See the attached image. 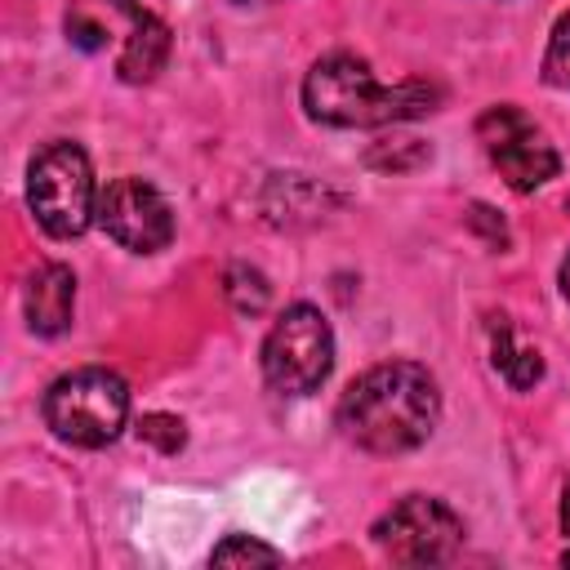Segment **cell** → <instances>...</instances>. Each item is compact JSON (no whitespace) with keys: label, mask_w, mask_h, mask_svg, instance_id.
Returning a JSON list of instances; mask_svg holds the SVG:
<instances>
[{"label":"cell","mask_w":570,"mask_h":570,"mask_svg":"<svg viewBox=\"0 0 570 570\" xmlns=\"http://www.w3.org/2000/svg\"><path fill=\"white\" fill-rule=\"evenodd\" d=\"M441 419L436 379L419 361H383L347 383L338 401V428L370 454L419 450Z\"/></svg>","instance_id":"cell-1"},{"label":"cell","mask_w":570,"mask_h":570,"mask_svg":"<svg viewBox=\"0 0 570 570\" xmlns=\"http://www.w3.org/2000/svg\"><path fill=\"white\" fill-rule=\"evenodd\" d=\"M303 107L312 120L334 129H383L432 116L441 107V89L428 80L379 85L370 62H361L356 53H325L303 80Z\"/></svg>","instance_id":"cell-2"},{"label":"cell","mask_w":570,"mask_h":570,"mask_svg":"<svg viewBox=\"0 0 570 570\" xmlns=\"http://www.w3.org/2000/svg\"><path fill=\"white\" fill-rule=\"evenodd\" d=\"M40 410L58 441L80 445V450H102L120 436L129 419V387L116 370L85 365V370L53 379Z\"/></svg>","instance_id":"cell-3"},{"label":"cell","mask_w":570,"mask_h":570,"mask_svg":"<svg viewBox=\"0 0 570 570\" xmlns=\"http://www.w3.org/2000/svg\"><path fill=\"white\" fill-rule=\"evenodd\" d=\"M27 205L53 240H76L94 223L98 187H94V165L80 142L58 138L36 151L27 169Z\"/></svg>","instance_id":"cell-4"},{"label":"cell","mask_w":570,"mask_h":570,"mask_svg":"<svg viewBox=\"0 0 570 570\" xmlns=\"http://www.w3.org/2000/svg\"><path fill=\"white\" fill-rule=\"evenodd\" d=\"M334 370V330L312 303H294L263 338V379L281 396H312Z\"/></svg>","instance_id":"cell-5"},{"label":"cell","mask_w":570,"mask_h":570,"mask_svg":"<svg viewBox=\"0 0 570 570\" xmlns=\"http://www.w3.org/2000/svg\"><path fill=\"white\" fill-rule=\"evenodd\" d=\"M374 543L396 566H441L463 548V517L432 494H405L374 521Z\"/></svg>","instance_id":"cell-6"},{"label":"cell","mask_w":570,"mask_h":570,"mask_svg":"<svg viewBox=\"0 0 570 570\" xmlns=\"http://www.w3.org/2000/svg\"><path fill=\"white\" fill-rule=\"evenodd\" d=\"M476 138H481L490 165L508 178L512 191H534L548 178H557V169H561V156L548 142V134L521 107H512V102L490 107L476 120Z\"/></svg>","instance_id":"cell-7"},{"label":"cell","mask_w":570,"mask_h":570,"mask_svg":"<svg viewBox=\"0 0 570 570\" xmlns=\"http://www.w3.org/2000/svg\"><path fill=\"white\" fill-rule=\"evenodd\" d=\"M98 223L107 236L134 254H156L174 240V209L147 178H116L98 196Z\"/></svg>","instance_id":"cell-8"},{"label":"cell","mask_w":570,"mask_h":570,"mask_svg":"<svg viewBox=\"0 0 570 570\" xmlns=\"http://www.w3.org/2000/svg\"><path fill=\"white\" fill-rule=\"evenodd\" d=\"M76 312V272L67 263H40L22 285L27 330L40 338H58Z\"/></svg>","instance_id":"cell-9"},{"label":"cell","mask_w":570,"mask_h":570,"mask_svg":"<svg viewBox=\"0 0 570 570\" xmlns=\"http://www.w3.org/2000/svg\"><path fill=\"white\" fill-rule=\"evenodd\" d=\"M147 9L138 4V0H71V9H67V40L76 45V49H85V53H98V49H107L111 40H129L134 36V27H138V18H142Z\"/></svg>","instance_id":"cell-10"},{"label":"cell","mask_w":570,"mask_h":570,"mask_svg":"<svg viewBox=\"0 0 570 570\" xmlns=\"http://www.w3.org/2000/svg\"><path fill=\"white\" fill-rule=\"evenodd\" d=\"M165 58H169V27L147 9V13L138 18L134 36L116 49V76H120L125 85H147V80L165 67Z\"/></svg>","instance_id":"cell-11"},{"label":"cell","mask_w":570,"mask_h":570,"mask_svg":"<svg viewBox=\"0 0 570 570\" xmlns=\"http://www.w3.org/2000/svg\"><path fill=\"white\" fill-rule=\"evenodd\" d=\"M490 365L508 379V387H517V392H530L539 379H543V356L534 352V347H521L517 338H512V325L503 321V316H494L490 321Z\"/></svg>","instance_id":"cell-12"},{"label":"cell","mask_w":570,"mask_h":570,"mask_svg":"<svg viewBox=\"0 0 570 570\" xmlns=\"http://www.w3.org/2000/svg\"><path fill=\"white\" fill-rule=\"evenodd\" d=\"M223 294H227V303L240 312V316H258L263 307H267V276L258 272V267H249V263H236V267H227V276H223Z\"/></svg>","instance_id":"cell-13"},{"label":"cell","mask_w":570,"mask_h":570,"mask_svg":"<svg viewBox=\"0 0 570 570\" xmlns=\"http://www.w3.org/2000/svg\"><path fill=\"white\" fill-rule=\"evenodd\" d=\"M281 561H285L281 548H272L263 539H249V534H227L209 552V566H227V570H236V566H281Z\"/></svg>","instance_id":"cell-14"},{"label":"cell","mask_w":570,"mask_h":570,"mask_svg":"<svg viewBox=\"0 0 570 570\" xmlns=\"http://www.w3.org/2000/svg\"><path fill=\"white\" fill-rule=\"evenodd\" d=\"M543 80L557 85V89H570V9L561 13L552 40H548V53H543Z\"/></svg>","instance_id":"cell-15"},{"label":"cell","mask_w":570,"mask_h":570,"mask_svg":"<svg viewBox=\"0 0 570 570\" xmlns=\"http://www.w3.org/2000/svg\"><path fill=\"white\" fill-rule=\"evenodd\" d=\"M138 441L156 445L160 454H178L187 432H183V419H174V414H142L138 419Z\"/></svg>","instance_id":"cell-16"},{"label":"cell","mask_w":570,"mask_h":570,"mask_svg":"<svg viewBox=\"0 0 570 570\" xmlns=\"http://www.w3.org/2000/svg\"><path fill=\"white\" fill-rule=\"evenodd\" d=\"M365 160H370L374 169H392V174H396V169H414V165H423V160H428V147H423L419 138H401L396 147H392V142H374Z\"/></svg>","instance_id":"cell-17"},{"label":"cell","mask_w":570,"mask_h":570,"mask_svg":"<svg viewBox=\"0 0 570 570\" xmlns=\"http://www.w3.org/2000/svg\"><path fill=\"white\" fill-rule=\"evenodd\" d=\"M468 223H472V227H481V232H485V240H490L494 249H503V245H508V227H503V218H494V209H485V205H472Z\"/></svg>","instance_id":"cell-18"},{"label":"cell","mask_w":570,"mask_h":570,"mask_svg":"<svg viewBox=\"0 0 570 570\" xmlns=\"http://www.w3.org/2000/svg\"><path fill=\"white\" fill-rule=\"evenodd\" d=\"M561 534H566V552H561V566H570V481L561 485Z\"/></svg>","instance_id":"cell-19"},{"label":"cell","mask_w":570,"mask_h":570,"mask_svg":"<svg viewBox=\"0 0 570 570\" xmlns=\"http://www.w3.org/2000/svg\"><path fill=\"white\" fill-rule=\"evenodd\" d=\"M557 281H561V294H566V303H570V254L561 258V276H557Z\"/></svg>","instance_id":"cell-20"},{"label":"cell","mask_w":570,"mask_h":570,"mask_svg":"<svg viewBox=\"0 0 570 570\" xmlns=\"http://www.w3.org/2000/svg\"><path fill=\"white\" fill-rule=\"evenodd\" d=\"M240 4H267V0H240Z\"/></svg>","instance_id":"cell-21"}]
</instances>
